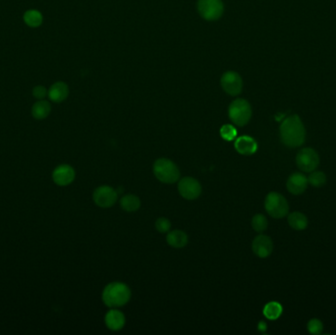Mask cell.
<instances>
[{"label": "cell", "mask_w": 336, "mask_h": 335, "mask_svg": "<svg viewBox=\"0 0 336 335\" xmlns=\"http://www.w3.org/2000/svg\"><path fill=\"white\" fill-rule=\"evenodd\" d=\"M281 142L288 148L295 149L302 146L306 140V129L298 115L286 117L280 125Z\"/></svg>", "instance_id": "cell-1"}, {"label": "cell", "mask_w": 336, "mask_h": 335, "mask_svg": "<svg viewBox=\"0 0 336 335\" xmlns=\"http://www.w3.org/2000/svg\"><path fill=\"white\" fill-rule=\"evenodd\" d=\"M131 298L129 286L122 282H112L106 286L103 292V301L109 308L125 306Z\"/></svg>", "instance_id": "cell-2"}, {"label": "cell", "mask_w": 336, "mask_h": 335, "mask_svg": "<svg viewBox=\"0 0 336 335\" xmlns=\"http://www.w3.org/2000/svg\"><path fill=\"white\" fill-rule=\"evenodd\" d=\"M153 173L162 183L172 184L179 180L180 170L178 166L168 158H159L153 164Z\"/></svg>", "instance_id": "cell-3"}, {"label": "cell", "mask_w": 336, "mask_h": 335, "mask_svg": "<svg viewBox=\"0 0 336 335\" xmlns=\"http://www.w3.org/2000/svg\"><path fill=\"white\" fill-rule=\"evenodd\" d=\"M266 213L273 219L285 218L289 213L287 200L277 192H270L264 201Z\"/></svg>", "instance_id": "cell-4"}, {"label": "cell", "mask_w": 336, "mask_h": 335, "mask_svg": "<svg viewBox=\"0 0 336 335\" xmlns=\"http://www.w3.org/2000/svg\"><path fill=\"white\" fill-rule=\"evenodd\" d=\"M252 113L251 105L243 99H238L232 102L228 110L230 120L239 127H243L249 123L252 118Z\"/></svg>", "instance_id": "cell-5"}, {"label": "cell", "mask_w": 336, "mask_h": 335, "mask_svg": "<svg viewBox=\"0 0 336 335\" xmlns=\"http://www.w3.org/2000/svg\"><path fill=\"white\" fill-rule=\"evenodd\" d=\"M198 11L207 21L219 20L224 14V2L222 0H199Z\"/></svg>", "instance_id": "cell-6"}, {"label": "cell", "mask_w": 336, "mask_h": 335, "mask_svg": "<svg viewBox=\"0 0 336 335\" xmlns=\"http://www.w3.org/2000/svg\"><path fill=\"white\" fill-rule=\"evenodd\" d=\"M296 164L304 172H312L320 164V155L312 148H304L299 150L296 156Z\"/></svg>", "instance_id": "cell-7"}, {"label": "cell", "mask_w": 336, "mask_h": 335, "mask_svg": "<svg viewBox=\"0 0 336 335\" xmlns=\"http://www.w3.org/2000/svg\"><path fill=\"white\" fill-rule=\"evenodd\" d=\"M221 84L224 92L232 97L240 95L243 90V80L235 71L225 72L222 77Z\"/></svg>", "instance_id": "cell-8"}, {"label": "cell", "mask_w": 336, "mask_h": 335, "mask_svg": "<svg viewBox=\"0 0 336 335\" xmlns=\"http://www.w3.org/2000/svg\"><path fill=\"white\" fill-rule=\"evenodd\" d=\"M93 199L97 206L101 208H111L117 202L118 194L112 187L104 185L95 190Z\"/></svg>", "instance_id": "cell-9"}, {"label": "cell", "mask_w": 336, "mask_h": 335, "mask_svg": "<svg viewBox=\"0 0 336 335\" xmlns=\"http://www.w3.org/2000/svg\"><path fill=\"white\" fill-rule=\"evenodd\" d=\"M178 191L186 200H196L202 194L200 182L192 177H184L178 183Z\"/></svg>", "instance_id": "cell-10"}, {"label": "cell", "mask_w": 336, "mask_h": 335, "mask_svg": "<svg viewBox=\"0 0 336 335\" xmlns=\"http://www.w3.org/2000/svg\"><path fill=\"white\" fill-rule=\"evenodd\" d=\"M74 168L68 164H61L57 166L52 172V180L58 186L70 185L75 180Z\"/></svg>", "instance_id": "cell-11"}, {"label": "cell", "mask_w": 336, "mask_h": 335, "mask_svg": "<svg viewBox=\"0 0 336 335\" xmlns=\"http://www.w3.org/2000/svg\"><path fill=\"white\" fill-rule=\"evenodd\" d=\"M252 250L259 258H267L273 250L272 240L266 235H259L254 239L252 243Z\"/></svg>", "instance_id": "cell-12"}, {"label": "cell", "mask_w": 336, "mask_h": 335, "mask_svg": "<svg viewBox=\"0 0 336 335\" xmlns=\"http://www.w3.org/2000/svg\"><path fill=\"white\" fill-rule=\"evenodd\" d=\"M308 177H306L304 174L302 173H293L292 175L289 176L287 183H286V187L287 190L293 194V195H301L303 194L307 187H308Z\"/></svg>", "instance_id": "cell-13"}, {"label": "cell", "mask_w": 336, "mask_h": 335, "mask_svg": "<svg viewBox=\"0 0 336 335\" xmlns=\"http://www.w3.org/2000/svg\"><path fill=\"white\" fill-rule=\"evenodd\" d=\"M234 147L236 150L242 155L254 154L258 149V144L250 136H241L236 139Z\"/></svg>", "instance_id": "cell-14"}, {"label": "cell", "mask_w": 336, "mask_h": 335, "mask_svg": "<svg viewBox=\"0 0 336 335\" xmlns=\"http://www.w3.org/2000/svg\"><path fill=\"white\" fill-rule=\"evenodd\" d=\"M105 321H106L107 327L113 332L122 330L126 323L125 316L123 315V313H121L118 310H114V309L108 312V314L106 315Z\"/></svg>", "instance_id": "cell-15"}, {"label": "cell", "mask_w": 336, "mask_h": 335, "mask_svg": "<svg viewBox=\"0 0 336 335\" xmlns=\"http://www.w3.org/2000/svg\"><path fill=\"white\" fill-rule=\"evenodd\" d=\"M69 95V88L63 82L55 83L48 91L49 99L54 103H61L67 99Z\"/></svg>", "instance_id": "cell-16"}, {"label": "cell", "mask_w": 336, "mask_h": 335, "mask_svg": "<svg viewBox=\"0 0 336 335\" xmlns=\"http://www.w3.org/2000/svg\"><path fill=\"white\" fill-rule=\"evenodd\" d=\"M167 243L176 249L185 247L188 244V236L182 230H173L167 234Z\"/></svg>", "instance_id": "cell-17"}, {"label": "cell", "mask_w": 336, "mask_h": 335, "mask_svg": "<svg viewBox=\"0 0 336 335\" xmlns=\"http://www.w3.org/2000/svg\"><path fill=\"white\" fill-rule=\"evenodd\" d=\"M120 206L125 212L133 213L137 212L140 209L141 201L137 196L129 194L122 197V199L120 200Z\"/></svg>", "instance_id": "cell-18"}, {"label": "cell", "mask_w": 336, "mask_h": 335, "mask_svg": "<svg viewBox=\"0 0 336 335\" xmlns=\"http://www.w3.org/2000/svg\"><path fill=\"white\" fill-rule=\"evenodd\" d=\"M282 306L278 302H269L263 308V316L270 321L277 320L282 314Z\"/></svg>", "instance_id": "cell-19"}, {"label": "cell", "mask_w": 336, "mask_h": 335, "mask_svg": "<svg viewBox=\"0 0 336 335\" xmlns=\"http://www.w3.org/2000/svg\"><path fill=\"white\" fill-rule=\"evenodd\" d=\"M288 223L295 230H304L308 227V219L304 214L294 212L288 215Z\"/></svg>", "instance_id": "cell-20"}, {"label": "cell", "mask_w": 336, "mask_h": 335, "mask_svg": "<svg viewBox=\"0 0 336 335\" xmlns=\"http://www.w3.org/2000/svg\"><path fill=\"white\" fill-rule=\"evenodd\" d=\"M51 112V107L49 103L45 101H39L36 103L32 109V114L37 120H42L46 118Z\"/></svg>", "instance_id": "cell-21"}, {"label": "cell", "mask_w": 336, "mask_h": 335, "mask_svg": "<svg viewBox=\"0 0 336 335\" xmlns=\"http://www.w3.org/2000/svg\"><path fill=\"white\" fill-rule=\"evenodd\" d=\"M24 21L29 27L37 28L42 23V16L37 10H29L24 15Z\"/></svg>", "instance_id": "cell-22"}, {"label": "cell", "mask_w": 336, "mask_h": 335, "mask_svg": "<svg viewBox=\"0 0 336 335\" xmlns=\"http://www.w3.org/2000/svg\"><path fill=\"white\" fill-rule=\"evenodd\" d=\"M308 177V183L313 187L320 188L327 183V175L323 171H312Z\"/></svg>", "instance_id": "cell-23"}, {"label": "cell", "mask_w": 336, "mask_h": 335, "mask_svg": "<svg viewBox=\"0 0 336 335\" xmlns=\"http://www.w3.org/2000/svg\"><path fill=\"white\" fill-rule=\"evenodd\" d=\"M268 222L263 215H256L252 220V227L255 231L261 233L267 229Z\"/></svg>", "instance_id": "cell-24"}, {"label": "cell", "mask_w": 336, "mask_h": 335, "mask_svg": "<svg viewBox=\"0 0 336 335\" xmlns=\"http://www.w3.org/2000/svg\"><path fill=\"white\" fill-rule=\"evenodd\" d=\"M221 136L225 141H233L237 136V130L232 125H224L221 129Z\"/></svg>", "instance_id": "cell-25"}, {"label": "cell", "mask_w": 336, "mask_h": 335, "mask_svg": "<svg viewBox=\"0 0 336 335\" xmlns=\"http://www.w3.org/2000/svg\"><path fill=\"white\" fill-rule=\"evenodd\" d=\"M324 330V325L319 319H312L308 323V331L311 335H321Z\"/></svg>", "instance_id": "cell-26"}, {"label": "cell", "mask_w": 336, "mask_h": 335, "mask_svg": "<svg viewBox=\"0 0 336 335\" xmlns=\"http://www.w3.org/2000/svg\"><path fill=\"white\" fill-rule=\"evenodd\" d=\"M171 227V223L170 222L165 219V218H159L156 222H155V228L158 232L160 233H166L169 231Z\"/></svg>", "instance_id": "cell-27"}, {"label": "cell", "mask_w": 336, "mask_h": 335, "mask_svg": "<svg viewBox=\"0 0 336 335\" xmlns=\"http://www.w3.org/2000/svg\"><path fill=\"white\" fill-rule=\"evenodd\" d=\"M33 95H34V97H35L36 99H37V100H42V99H44V98L46 97L47 92H46V90H45L44 87H42V86H37V87L33 90Z\"/></svg>", "instance_id": "cell-28"}, {"label": "cell", "mask_w": 336, "mask_h": 335, "mask_svg": "<svg viewBox=\"0 0 336 335\" xmlns=\"http://www.w3.org/2000/svg\"><path fill=\"white\" fill-rule=\"evenodd\" d=\"M259 328H260L261 331H265L266 330V325L263 322H261L260 325H259Z\"/></svg>", "instance_id": "cell-29"}]
</instances>
